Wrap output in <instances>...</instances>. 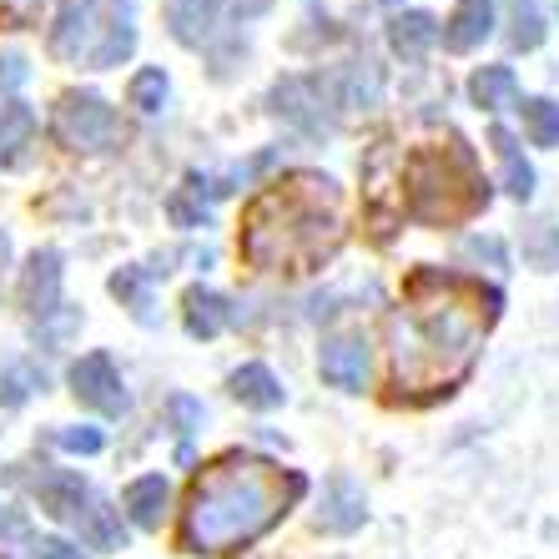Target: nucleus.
Returning a JSON list of instances; mask_svg holds the SVG:
<instances>
[{
	"instance_id": "nucleus-1",
	"label": "nucleus",
	"mask_w": 559,
	"mask_h": 559,
	"mask_svg": "<svg viewBox=\"0 0 559 559\" xmlns=\"http://www.w3.org/2000/svg\"><path fill=\"white\" fill-rule=\"evenodd\" d=\"M504 293L479 277L414 267L389 312V404L429 408L474 373Z\"/></svg>"
},
{
	"instance_id": "nucleus-2",
	"label": "nucleus",
	"mask_w": 559,
	"mask_h": 559,
	"mask_svg": "<svg viewBox=\"0 0 559 559\" xmlns=\"http://www.w3.org/2000/svg\"><path fill=\"white\" fill-rule=\"evenodd\" d=\"M343 237V187L328 171H283L242 212V262L258 273H318L338 258Z\"/></svg>"
},
{
	"instance_id": "nucleus-3",
	"label": "nucleus",
	"mask_w": 559,
	"mask_h": 559,
	"mask_svg": "<svg viewBox=\"0 0 559 559\" xmlns=\"http://www.w3.org/2000/svg\"><path fill=\"white\" fill-rule=\"evenodd\" d=\"M308 495L298 468L258 454H222L197 474L182 514V549L192 555H233L252 545Z\"/></svg>"
},
{
	"instance_id": "nucleus-4",
	"label": "nucleus",
	"mask_w": 559,
	"mask_h": 559,
	"mask_svg": "<svg viewBox=\"0 0 559 559\" xmlns=\"http://www.w3.org/2000/svg\"><path fill=\"white\" fill-rule=\"evenodd\" d=\"M489 207V182H484L474 146L464 136L424 142L399 156V217L418 227H459Z\"/></svg>"
},
{
	"instance_id": "nucleus-5",
	"label": "nucleus",
	"mask_w": 559,
	"mask_h": 559,
	"mask_svg": "<svg viewBox=\"0 0 559 559\" xmlns=\"http://www.w3.org/2000/svg\"><path fill=\"white\" fill-rule=\"evenodd\" d=\"M56 136H61L66 146L96 152V146H106L117 136V111H111L106 96H96V92H71V96H61V106H56Z\"/></svg>"
},
{
	"instance_id": "nucleus-6",
	"label": "nucleus",
	"mask_w": 559,
	"mask_h": 559,
	"mask_svg": "<svg viewBox=\"0 0 559 559\" xmlns=\"http://www.w3.org/2000/svg\"><path fill=\"white\" fill-rule=\"evenodd\" d=\"M273 111L298 127L302 136H328L333 131V111H328V81L318 76H287L273 86Z\"/></svg>"
},
{
	"instance_id": "nucleus-7",
	"label": "nucleus",
	"mask_w": 559,
	"mask_h": 559,
	"mask_svg": "<svg viewBox=\"0 0 559 559\" xmlns=\"http://www.w3.org/2000/svg\"><path fill=\"white\" fill-rule=\"evenodd\" d=\"M71 393L106 418L127 414V389H121V373H117V364H111V353H86V358L71 368Z\"/></svg>"
},
{
	"instance_id": "nucleus-8",
	"label": "nucleus",
	"mask_w": 559,
	"mask_h": 559,
	"mask_svg": "<svg viewBox=\"0 0 559 559\" xmlns=\"http://www.w3.org/2000/svg\"><path fill=\"white\" fill-rule=\"evenodd\" d=\"M36 499H40V509H46L51 520H61V524H86V514L96 509L86 479H81V474H71V468H51V474H40V479H36Z\"/></svg>"
},
{
	"instance_id": "nucleus-9",
	"label": "nucleus",
	"mask_w": 559,
	"mask_h": 559,
	"mask_svg": "<svg viewBox=\"0 0 559 559\" xmlns=\"http://www.w3.org/2000/svg\"><path fill=\"white\" fill-rule=\"evenodd\" d=\"M364 520H368V499L358 489V479L353 474H333L323 489V509H318V530L353 534V530H364Z\"/></svg>"
},
{
	"instance_id": "nucleus-10",
	"label": "nucleus",
	"mask_w": 559,
	"mask_h": 559,
	"mask_svg": "<svg viewBox=\"0 0 559 559\" xmlns=\"http://www.w3.org/2000/svg\"><path fill=\"white\" fill-rule=\"evenodd\" d=\"M323 383H333L338 393H364V378H368V343L364 338H328L323 343Z\"/></svg>"
},
{
	"instance_id": "nucleus-11",
	"label": "nucleus",
	"mask_w": 559,
	"mask_h": 559,
	"mask_svg": "<svg viewBox=\"0 0 559 559\" xmlns=\"http://www.w3.org/2000/svg\"><path fill=\"white\" fill-rule=\"evenodd\" d=\"M92 36H96V0H61V15L51 26V51L61 61H81Z\"/></svg>"
},
{
	"instance_id": "nucleus-12",
	"label": "nucleus",
	"mask_w": 559,
	"mask_h": 559,
	"mask_svg": "<svg viewBox=\"0 0 559 559\" xmlns=\"http://www.w3.org/2000/svg\"><path fill=\"white\" fill-rule=\"evenodd\" d=\"M21 302H26L31 312H40V318H51L56 308H61V252H36L26 267V277H21Z\"/></svg>"
},
{
	"instance_id": "nucleus-13",
	"label": "nucleus",
	"mask_w": 559,
	"mask_h": 559,
	"mask_svg": "<svg viewBox=\"0 0 559 559\" xmlns=\"http://www.w3.org/2000/svg\"><path fill=\"white\" fill-rule=\"evenodd\" d=\"M495 31V5L489 0H459L454 15L443 21V46L449 51H474L479 40H489Z\"/></svg>"
},
{
	"instance_id": "nucleus-14",
	"label": "nucleus",
	"mask_w": 559,
	"mask_h": 559,
	"mask_svg": "<svg viewBox=\"0 0 559 559\" xmlns=\"http://www.w3.org/2000/svg\"><path fill=\"white\" fill-rule=\"evenodd\" d=\"M227 389H233V399L242 408H258V414H273V408H283V383L273 378V368L267 364H242L233 378H227Z\"/></svg>"
},
{
	"instance_id": "nucleus-15",
	"label": "nucleus",
	"mask_w": 559,
	"mask_h": 559,
	"mask_svg": "<svg viewBox=\"0 0 559 559\" xmlns=\"http://www.w3.org/2000/svg\"><path fill=\"white\" fill-rule=\"evenodd\" d=\"M182 323L192 338H217L222 328L233 323V308H227V298L222 293H212V287H187V298H182Z\"/></svg>"
},
{
	"instance_id": "nucleus-16",
	"label": "nucleus",
	"mask_w": 559,
	"mask_h": 559,
	"mask_svg": "<svg viewBox=\"0 0 559 559\" xmlns=\"http://www.w3.org/2000/svg\"><path fill=\"white\" fill-rule=\"evenodd\" d=\"M433 40H439V21H433L429 11H404L389 21V46H393V56H404V61H418Z\"/></svg>"
},
{
	"instance_id": "nucleus-17",
	"label": "nucleus",
	"mask_w": 559,
	"mask_h": 559,
	"mask_svg": "<svg viewBox=\"0 0 559 559\" xmlns=\"http://www.w3.org/2000/svg\"><path fill=\"white\" fill-rule=\"evenodd\" d=\"M167 479H162V474H142V479H131L127 484V499H121V504H127V514H131V524H136V530H156V524H162V514H167Z\"/></svg>"
},
{
	"instance_id": "nucleus-18",
	"label": "nucleus",
	"mask_w": 559,
	"mask_h": 559,
	"mask_svg": "<svg viewBox=\"0 0 559 559\" xmlns=\"http://www.w3.org/2000/svg\"><path fill=\"white\" fill-rule=\"evenodd\" d=\"M489 146H495L499 167H504V192L514 197V202H530V197H534V167L524 162L520 142H514V131L495 127V131H489Z\"/></svg>"
},
{
	"instance_id": "nucleus-19",
	"label": "nucleus",
	"mask_w": 559,
	"mask_h": 559,
	"mask_svg": "<svg viewBox=\"0 0 559 559\" xmlns=\"http://www.w3.org/2000/svg\"><path fill=\"white\" fill-rule=\"evenodd\" d=\"M520 96V81H514V66H479L468 76V102L484 106V111H499L504 102Z\"/></svg>"
},
{
	"instance_id": "nucleus-20",
	"label": "nucleus",
	"mask_w": 559,
	"mask_h": 559,
	"mask_svg": "<svg viewBox=\"0 0 559 559\" xmlns=\"http://www.w3.org/2000/svg\"><path fill=\"white\" fill-rule=\"evenodd\" d=\"M217 5H222V0H171V5H167L171 36L187 40V46H197V40L212 31V21H217Z\"/></svg>"
},
{
	"instance_id": "nucleus-21",
	"label": "nucleus",
	"mask_w": 559,
	"mask_h": 559,
	"mask_svg": "<svg viewBox=\"0 0 559 559\" xmlns=\"http://www.w3.org/2000/svg\"><path fill=\"white\" fill-rule=\"evenodd\" d=\"M524 262L534 273H559V222L539 217L524 227Z\"/></svg>"
},
{
	"instance_id": "nucleus-22",
	"label": "nucleus",
	"mask_w": 559,
	"mask_h": 559,
	"mask_svg": "<svg viewBox=\"0 0 559 559\" xmlns=\"http://www.w3.org/2000/svg\"><path fill=\"white\" fill-rule=\"evenodd\" d=\"M111 293L121 298V308H131V318H136V323H156V312H152V287H146V273H142V267H121V273L111 277Z\"/></svg>"
},
{
	"instance_id": "nucleus-23",
	"label": "nucleus",
	"mask_w": 559,
	"mask_h": 559,
	"mask_svg": "<svg viewBox=\"0 0 559 559\" xmlns=\"http://www.w3.org/2000/svg\"><path fill=\"white\" fill-rule=\"evenodd\" d=\"M520 111H524V131H530L534 146H559V102H549V96H530Z\"/></svg>"
},
{
	"instance_id": "nucleus-24",
	"label": "nucleus",
	"mask_w": 559,
	"mask_h": 559,
	"mask_svg": "<svg viewBox=\"0 0 559 559\" xmlns=\"http://www.w3.org/2000/svg\"><path fill=\"white\" fill-rule=\"evenodd\" d=\"M167 92H171V81L162 66H146V71H136L131 76V106L136 111H146V117H156L162 106H167Z\"/></svg>"
},
{
	"instance_id": "nucleus-25",
	"label": "nucleus",
	"mask_w": 559,
	"mask_h": 559,
	"mask_svg": "<svg viewBox=\"0 0 559 559\" xmlns=\"http://www.w3.org/2000/svg\"><path fill=\"white\" fill-rule=\"evenodd\" d=\"M509 46L514 51H534V46H545V15L534 0H520L514 5V31H509Z\"/></svg>"
},
{
	"instance_id": "nucleus-26",
	"label": "nucleus",
	"mask_w": 559,
	"mask_h": 559,
	"mask_svg": "<svg viewBox=\"0 0 559 559\" xmlns=\"http://www.w3.org/2000/svg\"><path fill=\"white\" fill-rule=\"evenodd\" d=\"M36 131V117H31L26 106H0V152H15V146H26V136Z\"/></svg>"
},
{
	"instance_id": "nucleus-27",
	"label": "nucleus",
	"mask_w": 559,
	"mask_h": 559,
	"mask_svg": "<svg viewBox=\"0 0 559 559\" xmlns=\"http://www.w3.org/2000/svg\"><path fill=\"white\" fill-rule=\"evenodd\" d=\"M131 46H136V31H131L127 21H121V26L111 31V36H106V46H96V51H92V66H102V71H106V66L127 61V56H131Z\"/></svg>"
},
{
	"instance_id": "nucleus-28",
	"label": "nucleus",
	"mask_w": 559,
	"mask_h": 559,
	"mask_svg": "<svg viewBox=\"0 0 559 559\" xmlns=\"http://www.w3.org/2000/svg\"><path fill=\"white\" fill-rule=\"evenodd\" d=\"M26 399H31L26 378L15 373V368H0V404H5V408H21Z\"/></svg>"
},
{
	"instance_id": "nucleus-29",
	"label": "nucleus",
	"mask_w": 559,
	"mask_h": 559,
	"mask_svg": "<svg viewBox=\"0 0 559 559\" xmlns=\"http://www.w3.org/2000/svg\"><path fill=\"white\" fill-rule=\"evenodd\" d=\"M56 443H61V449H71V454H96L106 439H102V429H66Z\"/></svg>"
},
{
	"instance_id": "nucleus-30",
	"label": "nucleus",
	"mask_w": 559,
	"mask_h": 559,
	"mask_svg": "<svg viewBox=\"0 0 559 559\" xmlns=\"http://www.w3.org/2000/svg\"><path fill=\"white\" fill-rule=\"evenodd\" d=\"M171 418H177V433H192L197 424H202V404L187 399V393H177V399H171Z\"/></svg>"
},
{
	"instance_id": "nucleus-31",
	"label": "nucleus",
	"mask_w": 559,
	"mask_h": 559,
	"mask_svg": "<svg viewBox=\"0 0 559 559\" xmlns=\"http://www.w3.org/2000/svg\"><path fill=\"white\" fill-rule=\"evenodd\" d=\"M464 258H474V262L489 258V262L499 267V262H504V242H499V237H474V242L464 248Z\"/></svg>"
},
{
	"instance_id": "nucleus-32",
	"label": "nucleus",
	"mask_w": 559,
	"mask_h": 559,
	"mask_svg": "<svg viewBox=\"0 0 559 559\" xmlns=\"http://www.w3.org/2000/svg\"><path fill=\"white\" fill-rule=\"evenodd\" d=\"M36 559H86L71 539H40L36 545Z\"/></svg>"
},
{
	"instance_id": "nucleus-33",
	"label": "nucleus",
	"mask_w": 559,
	"mask_h": 559,
	"mask_svg": "<svg viewBox=\"0 0 559 559\" xmlns=\"http://www.w3.org/2000/svg\"><path fill=\"white\" fill-rule=\"evenodd\" d=\"M26 81V56H0V86H21Z\"/></svg>"
},
{
	"instance_id": "nucleus-34",
	"label": "nucleus",
	"mask_w": 559,
	"mask_h": 559,
	"mask_svg": "<svg viewBox=\"0 0 559 559\" xmlns=\"http://www.w3.org/2000/svg\"><path fill=\"white\" fill-rule=\"evenodd\" d=\"M11 5H15V15H31V11L40 5V0H11Z\"/></svg>"
}]
</instances>
